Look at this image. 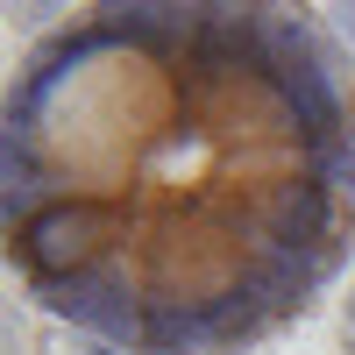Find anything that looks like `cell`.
I'll return each instance as SVG.
<instances>
[{"label": "cell", "mask_w": 355, "mask_h": 355, "mask_svg": "<svg viewBox=\"0 0 355 355\" xmlns=\"http://www.w3.org/2000/svg\"><path fill=\"white\" fill-rule=\"evenodd\" d=\"M0 263L121 355H249L355 263V57L306 8L50 21L0 85Z\"/></svg>", "instance_id": "cell-1"}]
</instances>
